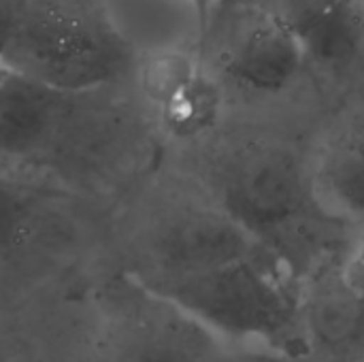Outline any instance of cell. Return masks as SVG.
Returning a JSON list of instances; mask_svg holds the SVG:
<instances>
[{
	"instance_id": "6da1fadb",
	"label": "cell",
	"mask_w": 364,
	"mask_h": 362,
	"mask_svg": "<svg viewBox=\"0 0 364 362\" xmlns=\"http://www.w3.org/2000/svg\"><path fill=\"white\" fill-rule=\"evenodd\" d=\"M211 201L299 284L324 262L348 258L363 228L331 213L314 188V137L252 128L211 166Z\"/></svg>"
},
{
	"instance_id": "7a4b0ae2",
	"label": "cell",
	"mask_w": 364,
	"mask_h": 362,
	"mask_svg": "<svg viewBox=\"0 0 364 362\" xmlns=\"http://www.w3.org/2000/svg\"><path fill=\"white\" fill-rule=\"evenodd\" d=\"M134 282L230 346L260 341L284 362L299 354L296 284L273 260L243 258L186 275H136Z\"/></svg>"
},
{
	"instance_id": "3957f363",
	"label": "cell",
	"mask_w": 364,
	"mask_h": 362,
	"mask_svg": "<svg viewBox=\"0 0 364 362\" xmlns=\"http://www.w3.org/2000/svg\"><path fill=\"white\" fill-rule=\"evenodd\" d=\"M0 64L66 92H100L130 75L134 49L107 0H30Z\"/></svg>"
},
{
	"instance_id": "277c9868",
	"label": "cell",
	"mask_w": 364,
	"mask_h": 362,
	"mask_svg": "<svg viewBox=\"0 0 364 362\" xmlns=\"http://www.w3.org/2000/svg\"><path fill=\"white\" fill-rule=\"evenodd\" d=\"M196 53L218 81L256 98H282L309 81L301 36L254 0H220Z\"/></svg>"
},
{
	"instance_id": "5b68a950",
	"label": "cell",
	"mask_w": 364,
	"mask_h": 362,
	"mask_svg": "<svg viewBox=\"0 0 364 362\" xmlns=\"http://www.w3.org/2000/svg\"><path fill=\"white\" fill-rule=\"evenodd\" d=\"M343 262H324L296 284L299 354L292 362H364V294Z\"/></svg>"
},
{
	"instance_id": "8992f818",
	"label": "cell",
	"mask_w": 364,
	"mask_h": 362,
	"mask_svg": "<svg viewBox=\"0 0 364 362\" xmlns=\"http://www.w3.org/2000/svg\"><path fill=\"white\" fill-rule=\"evenodd\" d=\"M243 258L273 260L247 230L209 198L207 205L186 207L173 213L158 228L151 241L149 262L139 275H186Z\"/></svg>"
},
{
	"instance_id": "52a82bcc",
	"label": "cell",
	"mask_w": 364,
	"mask_h": 362,
	"mask_svg": "<svg viewBox=\"0 0 364 362\" xmlns=\"http://www.w3.org/2000/svg\"><path fill=\"white\" fill-rule=\"evenodd\" d=\"M87 92H66L19 73L0 79V160L17 162L49 154L77 115Z\"/></svg>"
},
{
	"instance_id": "ba28073f",
	"label": "cell",
	"mask_w": 364,
	"mask_h": 362,
	"mask_svg": "<svg viewBox=\"0 0 364 362\" xmlns=\"http://www.w3.org/2000/svg\"><path fill=\"white\" fill-rule=\"evenodd\" d=\"M314 188L331 213L364 228V90L314 137Z\"/></svg>"
},
{
	"instance_id": "9c48e42d",
	"label": "cell",
	"mask_w": 364,
	"mask_h": 362,
	"mask_svg": "<svg viewBox=\"0 0 364 362\" xmlns=\"http://www.w3.org/2000/svg\"><path fill=\"white\" fill-rule=\"evenodd\" d=\"M145 87L175 137H198L220 117L222 87L198 53L160 55L145 68Z\"/></svg>"
},
{
	"instance_id": "30bf717a",
	"label": "cell",
	"mask_w": 364,
	"mask_h": 362,
	"mask_svg": "<svg viewBox=\"0 0 364 362\" xmlns=\"http://www.w3.org/2000/svg\"><path fill=\"white\" fill-rule=\"evenodd\" d=\"M279 15L305 43L350 0H254Z\"/></svg>"
},
{
	"instance_id": "8fae6325",
	"label": "cell",
	"mask_w": 364,
	"mask_h": 362,
	"mask_svg": "<svg viewBox=\"0 0 364 362\" xmlns=\"http://www.w3.org/2000/svg\"><path fill=\"white\" fill-rule=\"evenodd\" d=\"M34 188L17 183L15 179L0 177V245L13 243L23 230L28 218L41 201Z\"/></svg>"
},
{
	"instance_id": "7c38bea8",
	"label": "cell",
	"mask_w": 364,
	"mask_h": 362,
	"mask_svg": "<svg viewBox=\"0 0 364 362\" xmlns=\"http://www.w3.org/2000/svg\"><path fill=\"white\" fill-rule=\"evenodd\" d=\"M30 0H0V55L9 47Z\"/></svg>"
},
{
	"instance_id": "4fadbf2b",
	"label": "cell",
	"mask_w": 364,
	"mask_h": 362,
	"mask_svg": "<svg viewBox=\"0 0 364 362\" xmlns=\"http://www.w3.org/2000/svg\"><path fill=\"white\" fill-rule=\"evenodd\" d=\"M343 269H346L348 280L364 294V228L360 230L354 247L350 250V254L343 262Z\"/></svg>"
},
{
	"instance_id": "5bb4252c",
	"label": "cell",
	"mask_w": 364,
	"mask_h": 362,
	"mask_svg": "<svg viewBox=\"0 0 364 362\" xmlns=\"http://www.w3.org/2000/svg\"><path fill=\"white\" fill-rule=\"evenodd\" d=\"M218 2L220 0H188V4L192 9V15H194V23H196V38L203 32V28H205V23H207L209 15H211L213 6Z\"/></svg>"
},
{
	"instance_id": "9a60e30c",
	"label": "cell",
	"mask_w": 364,
	"mask_h": 362,
	"mask_svg": "<svg viewBox=\"0 0 364 362\" xmlns=\"http://www.w3.org/2000/svg\"><path fill=\"white\" fill-rule=\"evenodd\" d=\"M2 73H4V66L0 64V79H2Z\"/></svg>"
},
{
	"instance_id": "2e32d148",
	"label": "cell",
	"mask_w": 364,
	"mask_h": 362,
	"mask_svg": "<svg viewBox=\"0 0 364 362\" xmlns=\"http://www.w3.org/2000/svg\"><path fill=\"white\" fill-rule=\"evenodd\" d=\"M363 2H364V0H363Z\"/></svg>"
}]
</instances>
